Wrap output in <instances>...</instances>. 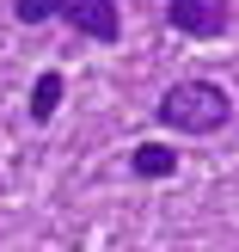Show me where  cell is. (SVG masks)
<instances>
[{"instance_id":"obj_1","label":"cell","mask_w":239,"mask_h":252,"mask_svg":"<svg viewBox=\"0 0 239 252\" xmlns=\"http://www.w3.org/2000/svg\"><path fill=\"white\" fill-rule=\"evenodd\" d=\"M154 111H159V123L178 129V135H215V129L233 123V98H227V86H215V80H172Z\"/></svg>"},{"instance_id":"obj_2","label":"cell","mask_w":239,"mask_h":252,"mask_svg":"<svg viewBox=\"0 0 239 252\" xmlns=\"http://www.w3.org/2000/svg\"><path fill=\"white\" fill-rule=\"evenodd\" d=\"M55 19L68 25V31L92 37V43H117V37H123L117 0H55Z\"/></svg>"},{"instance_id":"obj_3","label":"cell","mask_w":239,"mask_h":252,"mask_svg":"<svg viewBox=\"0 0 239 252\" xmlns=\"http://www.w3.org/2000/svg\"><path fill=\"white\" fill-rule=\"evenodd\" d=\"M166 25L184 37H221L233 25V0H166Z\"/></svg>"},{"instance_id":"obj_4","label":"cell","mask_w":239,"mask_h":252,"mask_svg":"<svg viewBox=\"0 0 239 252\" xmlns=\"http://www.w3.org/2000/svg\"><path fill=\"white\" fill-rule=\"evenodd\" d=\"M129 172H135V179H172V172H178V148H172V142L129 148Z\"/></svg>"},{"instance_id":"obj_5","label":"cell","mask_w":239,"mask_h":252,"mask_svg":"<svg viewBox=\"0 0 239 252\" xmlns=\"http://www.w3.org/2000/svg\"><path fill=\"white\" fill-rule=\"evenodd\" d=\"M61 93H68V80H61V68H43L31 80V123H49L61 111Z\"/></svg>"},{"instance_id":"obj_6","label":"cell","mask_w":239,"mask_h":252,"mask_svg":"<svg viewBox=\"0 0 239 252\" xmlns=\"http://www.w3.org/2000/svg\"><path fill=\"white\" fill-rule=\"evenodd\" d=\"M12 19L19 25H49L55 19V0H12Z\"/></svg>"}]
</instances>
